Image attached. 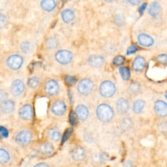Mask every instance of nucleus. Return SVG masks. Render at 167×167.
Listing matches in <instances>:
<instances>
[{
  "mask_svg": "<svg viewBox=\"0 0 167 167\" xmlns=\"http://www.w3.org/2000/svg\"><path fill=\"white\" fill-rule=\"evenodd\" d=\"M97 116L98 119L102 122H108L112 119L114 112L109 105L102 104L97 109Z\"/></svg>",
  "mask_w": 167,
  "mask_h": 167,
  "instance_id": "obj_1",
  "label": "nucleus"
},
{
  "mask_svg": "<svg viewBox=\"0 0 167 167\" xmlns=\"http://www.w3.org/2000/svg\"><path fill=\"white\" fill-rule=\"evenodd\" d=\"M100 94L104 97H110L114 95L116 92V86L110 81L103 82L99 88Z\"/></svg>",
  "mask_w": 167,
  "mask_h": 167,
  "instance_id": "obj_2",
  "label": "nucleus"
},
{
  "mask_svg": "<svg viewBox=\"0 0 167 167\" xmlns=\"http://www.w3.org/2000/svg\"><path fill=\"white\" fill-rule=\"evenodd\" d=\"M94 88V84L90 79L84 78L79 82L77 90L80 94L83 95H88L92 91Z\"/></svg>",
  "mask_w": 167,
  "mask_h": 167,
  "instance_id": "obj_3",
  "label": "nucleus"
},
{
  "mask_svg": "<svg viewBox=\"0 0 167 167\" xmlns=\"http://www.w3.org/2000/svg\"><path fill=\"white\" fill-rule=\"evenodd\" d=\"M32 138V134L29 131L24 130L18 133L15 137L16 143L20 146H26L30 143Z\"/></svg>",
  "mask_w": 167,
  "mask_h": 167,
  "instance_id": "obj_4",
  "label": "nucleus"
},
{
  "mask_svg": "<svg viewBox=\"0 0 167 167\" xmlns=\"http://www.w3.org/2000/svg\"><path fill=\"white\" fill-rule=\"evenodd\" d=\"M55 59L61 64H67L70 63L73 59V54L68 51H59L55 54Z\"/></svg>",
  "mask_w": 167,
  "mask_h": 167,
  "instance_id": "obj_5",
  "label": "nucleus"
},
{
  "mask_svg": "<svg viewBox=\"0 0 167 167\" xmlns=\"http://www.w3.org/2000/svg\"><path fill=\"white\" fill-rule=\"evenodd\" d=\"M7 64L10 69L16 70L22 66L23 64V58L19 55H13L8 58Z\"/></svg>",
  "mask_w": 167,
  "mask_h": 167,
  "instance_id": "obj_6",
  "label": "nucleus"
},
{
  "mask_svg": "<svg viewBox=\"0 0 167 167\" xmlns=\"http://www.w3.org/2000/svg\"><path fill=\"white\" fill-rule=\"evenodd\" d=\"M154 110L159 117L167 116V103L163 101H157L154 104Z\"/></svg>",
  "mask_w": 167,
  "mask_h": 167,
  "instance_id": "obj_7",
  "label": "nucleus"
},
{
  "mask_svg": "<svg viewBox=\"0 0 167 167\" xmlns=\"http://www.w3.org/2000/svg\"><path fill=\"white\" fill-rule=\"evenodd\" d=\"M19 115L24 120H30L33 118V110L32 107L29 104L24 105L19 110Z\"/></svg>",
  "mask_w": 167,
  "mask_h": 167,
  "instance_id": "obj_8",
  "label": "nucleus"
},
{
  "mask_svg": "<svg viewBox=\"0 0 167 167\" xmlns=\"http://www.w3.org/2000/svg\"><path fill=\"white\" fill-rule=\"evenodd\" d=\"M59 91V85L58 82L54 80L48 81L45 85V91L51 96L56 95Z\"/></svg>",
  "mask_w": 167,
  "mask_h": 167,
  "instance_id": "obj_9",
  "label": "nucleus"
},
{
  "mask_svg": "<svg viewBox=\"0 0 167 167\" xmlns=\"http://www.w3.org/2000/svg\"><path fill=\"white\" fill-rule=\"evenodd\" d=\"M24 90V84L20 80H16L12 83L11 91L12 94L15 96L20 95Z\"/></svg>",
  "mask_w": 167,
  "mask_h": 167,
  "instance_id": "obj_10",
  "label": "nucleus"
},
{
  "mask_svg": "<svg viewBox=\"0 0 167 167\" xmlns=\"http://www.w3.org/2000/svg\"><path fill=\"white\" fill-rule=\"evenodd\" d=\"M51 110L54 114L56 116H61L65 112L66 105L63 101H56L52 104Z\"/></svg>",
  "mask_w": 167,
  "mask_h": 167,
  "instance_id": "obj_11",
  "label": "nucleus"
},
{
  "mask_svg": "<svg viewBox=\"0 0 167 167\" xmlns=\"http://www.w3.org/2000/svg\"><path fill=\"white\" fill-rule=\"evenodd\" d=\"M75 113L78 119L84 121L88 118L89 116V110L84 105L80 104L76 108Z\"/></svg>",
  "mask_w": 167,
  "mask_h": 167,
  "instance_id": "obj_12",
  "label": "nucleus"
},
{
  "mask_svg": "<svg viewBox=\"0 0 167 167\" xmlns=\"http://www.w3.org/2000/svg\"><path fill=\"white\" fill-rule=\"evenodd\" d=\"M138 41L140 45L146 47H149L153 45L154 41L150 35L145 33H142L138 35Z\"/></svg>",
  "mask_w": 167,
  "mask_h": 167,
  "instance_id": "obj_13",
  "label": "nucleus"
},
{
  "mask_svg": "<svg viewBox=\"0 0 167 167\" xmlns=\"http://www.w3.org/2000/svg\"><path fill=\"white\" fill-rule=\"evenodd\" d=\"M129 108V105L127 100L125 99L121 98L118 101H117L116 103V108L117 112L120 114H125Z\"/></svg>",
  "mask_w": 167,
  "mask_h": 167,
  "instance_id": "obj_14",
  "label": "nucleus"
},
{
  "mask_svg": "<svg viewBox=\"0 0 167 167\" xmlns=\"http://www.w3.org/2000/svg\"><path fill=\"white\" fill-rule=\"evenodd\" d=\"M104 58L99 55H92L88 58L90 65L94 67H99L104 63Z\"/></svg>",
  "mask_w": 167,
  "mask_h": 167,
  "instance_id": "obj_15",
  "label": "nucleus"
},
{
  "mask_svg": "<svg viewBox=\"0 0 167 167\" xmlns=\"http://www.w3.org/2000/svg\"><path fill=\"white\" fill-rule=\"evenodd\" d=\"M1 109L4 114H11L15 109V103L10 100H5L2 103Z\"/></svg>",
  "mask_w": 167,
  "mask_h": 167,
  "instance_id": "obj_16",
  "label": "nucleus"
},
{
  "mask_svg": "<svg viewBox=\"0 0 167 167\" xmlns=\"http://www.w3.org/2000/svg\"><path fill=\"white\" fill-rule=\"evenodd\" d=\"M146 65V60L142 56H138L136 58L133 63V68L136 71H141L143 70Z\"/></svg>",
  "mask_w": 167,
  "mask_h": 167,
  "instance_id": "obj_17",
  "label": "nucleus"
},
{
  "mask_svg": "<svg viewBox=\"0 0 167 167\" xmlns=\"http://www.w3.org/2000/svg\"><path fill=\"white\" fill-rule=\"evenodd\" d=\"M85 150L82 147H77L73 150L72 153L73 159L75 160H77V161L82 160L85 157Z\"/></svg>",
  "mask_w": 167,
  "mask_h": 167,
  "instance_id": "obj_18",
  "label": "nucleus"
},
{
  "mask_svg": "<svg viewBox=\"0 0 167 167\" xmlns=\"http://www.w3.org/2000/svg\"><path fill=\"white\" fill-rule=\"evenodd\" d=\"M41 6L43 10L52 11L55 7V3L54 0H42L41 3Z\"/></svg>",
  "mask_w": 167,
  "mask_h": 167,
  "instance_id": "obj_19",
  "label": "nucleus"
},
{
  "mask_svg": "<svg viewBox=\"0 0 167 167\" xmlns=\"http://www.w3.org/2000/svg\"><path fill=\"white\" fill-rule=\"evenodd\" d=\"M39 150L41 153L45 155V156H49L53 153L54 149L53 146L50 143H43L40 146Z\"/></svg>",
  "mask_w": 167,
  "mask_h": 167,
  "instance_id": "obj_20",
  "label": "nucleus"
},
{
  "mask_svg": "<svg viewBox=\"0 0 167 167\" xmlns=\"http://www.w3.org/2000/svg\"><path fill=\"white\" fill-rule=\"evenodd\" d=\"M160 10H161V7L160 4L157 2H153L151 4L148 12L151 16L156 17L159 15Z\"/></svg>",
  "mask_w": 167,
  "mask_h": 167,
  "instance_id": "obj_21",
  "label": "nucleus"
},
{
  "mask_svg": "<svg viewBox=\"0 0 167 167\" xmlns=\"http://www.w3.org/2000/svg\"><path fill=\"white\" fill-rule=\"evenodd\" d=\"M74 17H75L74 12L70 9L64 10L61 13V18H62L63 20L66 23L71 22L74 19Z\"/></svg>",
  "mask_w": 167,
  "mask_h": 167,
  "instance_id": "obj_22",
  "label": "nucleus"
},
{
  "mask_svg": "<svg viewBox=\"0 0 167 167\" xmlns=\"http://www.w3.org/2000/svg\"><path fill=\"white\" fill-rule=\"evenodd\" d=\"M144 107H145V102L143 100L138 99L134 103L133 110L134 113L140 114L143 111Z\"/></svg>",
  "mask_w": 167,
  "mask_h": 167,
  "instance_id": "obj_23",
  "label": "nucleus"
},
{
  "mask_svg": "<svg viewBox=\"0 0 167 167\" xmlns=\"http://www.w3.org/2000/svg\"><path fill=\"white\" fill-rule=\"evenodd\" d=\"M48 136L52 140L57 142L61 138V133L59 131L55 129H51L48 131Z\"/></svg>",
  "mask_w": 167,
  "mask_h": 167,
  "instance_id": "obj_24",
  "label": "nucleus"
},
{
  "mask_svg": "<svg viewBox=\"0 0 167 167\" xmlns=\"http://www.w3.org/2000/svg\"><path fill=\"white\" fill-rule=\"evenodd\" d=\"M120 73L121 77L124 80H128L131 77V72L127 67H121L120 68Z\"/></svg>",
  "mask_w": 167,
  "mask_h": 167,
  "instance_id": "obj_25",
  "label": "nucleus"
},
{
  "mask_svg": "<svg viewBox=\"0 0 167 167\" xmlns=\"http://www.w3.org/2000/svg\"><path fill=\"white\" fill-rule=\"evenodd\" d=\"M10 159L9 153L4 149H0V161L2 163H7Z\"/></svg>",
  "mask_w": 167,
  "mask_h": 167,
  "instance_id": "obj_26",
  "label": "nucleus"
},
{
  "mask_svg": "<svg viewBox=\"0 0 167 167\" xmlns=\"http://www.w3.org/2000/svg\"><path fill=\"white\" fill-rule=\"evenodd\" d=\"M20 48L22 51L25 53V54H29L33 50V46L31 43L29 42H23L21 45H20Z\"/></svg>",
  "mask_w": 167,
  "mask_h": 167,
  "instance_id": "obj_27",
  "label": "nucleus"
},
{
  "mask_svg": "<svg viewBox=\"0 0 167 167\" xmlns=\"http://www.w3.org/2000/svg\"><path fill=\"white\" fill-rule=\"evenodd\" d=\"M159 131L163 134H167V121L159 123L157 125Z\"/></svg>",
  "mask_w": 167,
  "mask_h": 167,
  "instance_id": "obj_28",
  "label": "nucleus"
},
{
  "mask_svg": "<svg viewBox=\"0 0 167 167\" xmlns=\"http://www.w3.org/2000/svg\"><path fill=\"white\" fill-rule=\"evenodd\" d=\"M39 84V79L37 77H36L30 78L28 80V86L32 88H37Z\"/></svg>",
  "mask_w": 167,
  "mask_h": 167,
  "instance_id": "obj_29",
  "label": "nucleus"
},
{
  "mask_svg": "<svg viewBox=\"0 0 167 167\" xmlns=\"http://www.w3.org/2000/svg\"><path fill=\"white\" fill-rule=\"evenodd\" d=\"M73 129L72 128L67 129L65 131V132L64 133V135H63L62 142H61V143H62V144L65 143V142L70 138V137L71 136V134H73Z\"/></svg>",
  "mask_w": 167,
  "mask_h": 167,
  "instance_id": "obj_30",
  "label": "nucleus"
},
{
  "mask_svg": "<svg viewBox=\"0 0 167 167\" xmlns=\"http://www.w3.org/2000/svg\"><path fill=\"white\" fill-rule=\"evenodd\" d=\"M122 127H123L124 129H128L129 128H131L132 125H133V122L131 121V119L129 118V117H126V118L123 119L122 122Z\"/></svg>",
  "mask_w": 167,
  "mask_h": 167,
  "instance_id": "obj_31",
  "label": "nucleus"
},
{
  "mask_svg": "<svg viewBox=\"0 0 167 167\" xmlns=\"http://www.w3.org/2000/svg\"><path fill=\"white\" fill-rule=\"evenodd\" d=\"M129 90L132 93L136 94V93L139 92L140 90V86L139 84H138L137 82H133L131 85H130Z\"/></svg>",
  "mask_w": 167,
  "mask_h": 167,
  "instance_id": "obj_32",
  "label": "nucleus"
},
{
  "mask_svg": "<svg viewBox=\"0 0 167 167\" xmlns=\"http://www.w3.org/2000/svg\"><path fill=\"white\" fill-rule=\"evenodd\" d=\"M124 61H125L124 57L121 56V55H117V56H116L114 59V60H113V64L115 65L120 66V65H121L123 63H124Z\"/></svg>",
  "mask_w": 167,
  "mask_h": 167,
  "instance_id": "obj_33",
  "label": "nucleus"
},
{
  "mask_svg": "<svg viewBox=\"0 0 167 167\" xmlns=\"http://www.w3.org/2000/svg\"><path fill=\"white\" fill-rule=\"evenodd\" d=\"M77 116L74 112H71L69 114V121L72 125H75L77 124Z\"/></svg>",
  "mask_w": 167,
  "mask_h": 167,
  "instance_id": "obj_34",
  "label": "nucleus"
},
{
  "mask_svg": "<svg viewBox=\"0 0 167 167\" xmlns=\"http://www.w3.org/2000/svg\"><path fill=\"white\" fill-rule=\"evenodd\" d=\"M57 45V41L54 38H51L47 41L46 46L49 48H53L56 46Z\"/></svg>",
  "mask_w": 167,
  "mask_h": 167,
  "instance_id": "obj_35",
  "label": "nucleus"
},
{
  "mask_svg": "<svg viewBox=\"0 0 167 167\" xmlns=\"http://www.w3.org/2000/svg\"><path fill=\"white\" fill-rule=\"evenodd\" d=\"M65 80V82L69 85H74L76 83L77 81L75 77L73 76H66Z\"/></svg>",
  "mask_w": 167,
  "mask_h": 167,
  "instance_id": "obj_36",
  "label": "nucleus"
},
{
  "mask_svg": "<svg viewBox=\"0 0 167 167\" xmlns=\"http://www.w3.org/2000/svg\"><path fill=\"white\" fill-rule=\"evenodd\" d=\"M157 60L159 62L163 64H167V55L166 54H160L158 55Z\"/></svg>",
  "mask_w": 167,
  "mask_h": 167,
  "instance_id": "obj_37",
  "label": "nucleus"
},
{
  "mask_svg": "<svg viewBox=\"0 0 167 167\" xmlns=\"http://www.w3.org/2000/svg\"><path fill=\"white\" fill-rule=\"evenodd\" d=\"M138 51V46L136 45H133L131 46H129V48L127 49V55H130L135 53Z\"/></svg>",
  "mask_w": 167,
  "mask_h": 167,
  "instance_id": "obj_38",
  "label": "nucleus"
},
{
  "mask_svg": "<svg viewBox=\"0 0 167 167\" xmlns=\"http://www.w3.org/2000/svg\"><path fill=\"white\" fill-rule=\"evenodd\" d=\"M0 134L4 138H7L9 136V131H7V129L1 126L0 127Z\"/></svg>",
  "mask_w": 167,
  "mask_h": 167,
  "instance_id": "obj_39",
  "label": "nucleus"
},
{
  "mask_svg": "<svg viewBox=\"0 0 167 167\" xmlns=\"http://www.w3.org/2000/svg\"><path fill=\"white\" fill-rule=\"evenodd\" d=\"M146 7H147V3H143V4H142V5L140 6V8H139V9H138L139 13H140V15H142V14L144 13V11L146 10Z\"/></svg>",
  "mask_w": 167,
  "mask_h": 167,
  "instance_id": "obj_40",
  "label": "nucleus"
},
{
  "mask_svg": "<svg viewBox=\"0 0 167 167\" xmlns=\"http://www.w3.org/2000/svg\"><path fill=\"white\" fill-rule=\"evenodd\" d=\"M5 22V16L3 14H1L0 15V25H1V27L3 26Z\"/></svg>",
  "mask_w": 167,
  "mask_h": 167,
  "instance_id": "obj_41",
  "label": "nucleus"
},
{
  "mask_svg": "<svg viewBox=\"0 0 167 167\" xmlns=\"http://www.w3.org/2000/svg\"><path fill=\"white\" fill-rule=\"evenodd\" d=\"M129 2L133 5H137L140 3L142 0H129Z\"/></svg>",
  "mask_w": 167,
  "mask_h": 167,
  "instance_id": "obj_42",
  "label": "nucleus"
},
{
  "mask_svg": "<svg viewBox=\"0 0 167 167\" xmlns=\"http://www.w3.org/2000/svg\"><path fill=\"white\" fill-rule=\"evenodd\" d=\"M123 167H133V163L132 161L127 160V161H126L123 165Z\"/></svg>",
  "mask_w": 167,
  "mask_h": 167,
  "instance_id": "obj_43",
  "label": "nucleus"
},
{
  "mask_svg": "<svg viewBox=\"0 0 167 167\" xmlns=\"http://www.w3.org/2000/svg\"><path fill=\"white\" fill-rule=\"evenodd\" d=\"M34 167H49V166L45 163H41L37 164L36 165L34 166Z\"/></svg>",
  "mask_w": 167,
  "mask_h": 167,
  "instance_id": "obj_44",
  "label": "nucleus"
},
{
  "mask_svg": "<svg viewBox=\"0 0 167 167\" xmlns=\"http://www.w3.org/2000/svg\"><path fill=\"white\" fill-rule=\"evenodd\" d=\"M104 1L107 2H112L114 1V0H104Z\"/></svg>",
  "mask_w": 167,
  "mask_h": 167,
  "instance_id": "obj_45",
  "label": "nucleus"
},
{
  "mask_svg": "<svg viewBox=\"0 0 167 167\" xmlns=\"http://www.w3.org/2000/svg\"><path fill=\"white\" fill-rule=\"evenodd\" d=\"M165 97H166V99H167V92H166V94H165Z\"/></svg>",
  "mask_w": 167,
  "mask_h": 167,
  "instance_id": "obj_46",
  "label": "nucleus"
}]
</instances>
